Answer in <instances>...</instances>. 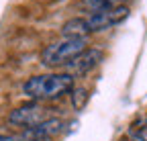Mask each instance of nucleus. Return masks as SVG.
Segmentation results:
<instances>
[{"label":"nucleus","instance_id":"9b49d317","mask_svg":"<svg viewBox=\"0 0 147 141\" xmlns=\"http://www.w3.org/2000/svg\"><path fill=\"white\" fill-rule=\"evenodd\" d=\"M131 141H143V139H139V137H137V135L133 133V135H131Z\"/></svg>","mask_w":147,"mask_h":141},{"label":"nucleus","instance_id":"f03ea898","mask_svg":"<svg viewBox=\"0 0 147 141\" xmlns=\"http://www.w3.org/2000/svg\"><path fill=\"white\" fill-rule=\"evenodd\" d=\"M86 39H76V37H61L57 41L49 43L43 53H41V63L47 67H65L71 59H76L82 51H86Z\"/></svg>","mask_w":147,"mask_h":141},{"label":"nucleus","instance_id":"f8f14e48","mask_svg":"<svg viewBox=\"0 0 147 141\" xmlns=\"http://www.w3.org/2000/svg\"><path fill=\"white\" fill-rule=\"evenodd\" d=\"M145 127H147V117H145Z\"/></svg>","mask_w":147,"mask_h":141},{"label":"nucleus","instance_id":"39448f33","mask_svg":"<svg viewBox=\"0 0 147 141\" xmlns=\"http://www.w3.org/2000/svg\"><path fill=\"white\" fill-rule=\"evenodd\" d=\"M102 57H104V53H102L98 47H94V49L88 47L86 51H82L76 59H71V61L65 65V72L71 74L74 78H76V76H82V74H88L90 69H94V67L102 61Z\"/></svg>","mask_w":147,"mask_h":141},{"label":"nucleus","instance_id":"0eeeda50","mask_svg":"<svg viewBox=\"0 0 147 141\" xmlns=\"http://www.w3.org/2000/svg\"><path fill=\"white\" fill-rule=\"evenodd\" d=\"M82 6L92 14V12H100V10H106V8H113L117 6L115 0H82Z\"/></svg>","mask_w":147,"mask_h":141},{"label":"nucleus","instance_id":"423d86ee","mask_svg":"<svg viewBox=\"0 0 147 141\" xmlns=\"http://www.w3.org/2000/svg\"><path fill=\"white\" fill-rule=\"evenodd\" d=\"M90 27L86 16H74L61 25V37H76V39H86L90 35Z\"/></svg>","mask_w":147,"mask_h":141},{"label":"nucleus","instance_id":"6e6552de","mask_svg":"<svg viewBox=\"0 0 147 141\" xmlns=\"http://www.w3.org/2000/svg\"><path fill=\"white\" fill-rule=\"evenodd\" d=\"M88 98H90V94H88V88H84V86L74 88V90H71V107L76 109V111L84 109V104L88 102Z\"/></svg>","mask_w":147,"mask_h":141},{"label":"nucleus","instance_id":"7ed1b4c3","mask_svg":"<svg viewBox=\"0 0 147 141\" xmlns=\"http://www.w3.org/2000/svg\"><path fill=\"white\" fill-rule=\"evenodd\" d=\"M51 117H55V115L51 113L49 107H45L41 102H29L25 107L14 109L8 115V123L18 125V127H25V129H31V127H37V125H41V123H45Z\"/></svg>","mask_w":147,"mask_h":141},{"label":"nucleus","instance_id":"9d476101","mask_svg":"<svg viewBox=\"0 0 147 141\" xmlns=\"http://www.w3.org/2000/svg\"><path fill=\"white\" fill-rule=\"evenodd\" d=\"M135 135H137L139 139H143V141H147V127H141V129H139V131H137Z\"/></svg>","mask_w":147,"mask_h":141},{"label":"nucleus","instance_id":"f257e3e1","mask_svg":"<svg viewBox=\"0 0 147 141\" xmlns=\"http://www.w3.org/2000/svg\"><path fill=\"white\" fill-rule=\"evenodd\" d=\"M76 88V78L67 72L59 74H39L33 76L23 84V94L29 96L33 102L55 100L69 94Z\"/></svg>","mask_w":147,"mask_h":141},{"label":"nucleus","instance_id":"20e7f679","mask_svg":"<svg viewBox=\"0 0 147 141\" xmlns=\"http://www.w3.org/2000/svg\"><path fill=\"white\" fill-rule=\"evenodd\" d=\"M127 16H129V8L125 4H117L113 8H106V10H100V12L88 14L86 21H88L90 31L96 33V31H104V29H110L115 25H121Z\"/></svg>","mask_w":147,"mask_h":141},{"label":"nucleus","instance_id":"1a4fd4ad","mask_svg":"<svg viewBox=\"0 0 147 141\" xmlns=\"http://www.w3.org/2000/svg\"><path fill=\"white\" fill-rule=\"evenodd\" d=\"M0 141H25L21 135H4V133H0Z\"/></svg>","mask_w":147,"mask_h":141}]
</instances>
